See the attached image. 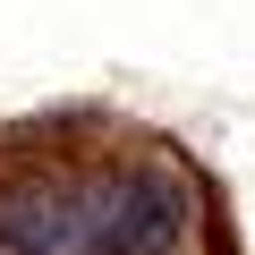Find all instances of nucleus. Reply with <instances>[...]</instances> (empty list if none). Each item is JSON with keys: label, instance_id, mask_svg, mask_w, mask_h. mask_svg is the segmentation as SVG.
Listing matches in <instances>:
<instances>
[{"label": "nucleus", "instance_id": "1", "mask_svg": "<svg viewBox=\"0 0 255 255\" xmlns=\"http://www.w3.org/2000/svg\"><path fill=\"white\" fill-rule=\"evenodd\" d=\"M111 170H34L0 187V255H102Z\"/></svg>", "mask_w": 255, "mask_h": 255}, {"label": "nucleus", "instance_id": "2", "mask_svg": "<svg viewBox=\"0 0 255 255\" xmlns=\"http://www.w3.org/2000/svg\"><path fill=\"white\" fill-rule=\"evenodd\" d=\"M187 230V187L153 162L111 170V204H102V255H170Z\"/></svg>", "mask_w": 255, "mask_h": 255}]
</instances>
